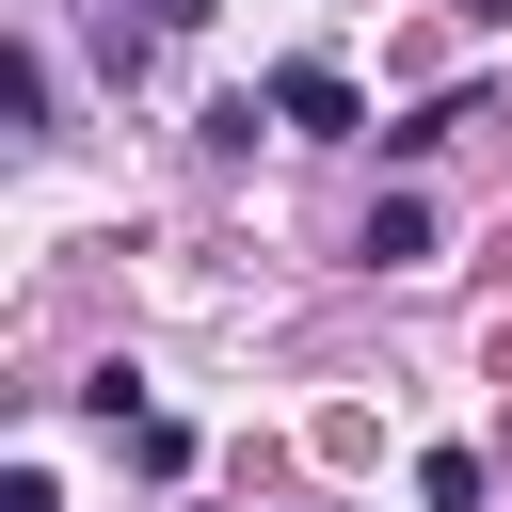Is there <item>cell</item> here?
<instances>
[{
    "mask_svg": "<svg viewBox=\"0 0 512 512\" xmlns=\"http://www.w3.org/2000/svg\"><path fill=\"white\" fill-rule=\"evenodd\" d=\"M208 16H224V0H144V32H208Z\"/></svg>",
    "mask_w": 512,
    "mask_h": 512,
    "instance_id": "obj_3",
    "label": "cell"
},
{
    "mask_svg": "<svg viewBox=\"0 0 512 512\" xmlns=\"http://www.w3.org/2000/svg\"><path fill=\"white\" fill-rule=\"evenodd\" d=\"M352 256H368V272H416V256H432V208H416V192H384V208H368V240H352Z\"/></svg>",
    "mask_w": 512,
    "mask_h": 512,
    "instance_id": "obj_2",
    "label": "cell"
},
{
    "mask_svg": "<svg viewBox=\"0 0 512 512\" xmlns=\"http://www.w3.org/2000/svg\"><path fill=\"white\" fill-rule=\"evenodd\" d=\"M448 16H512V0H448Z\"/></svg>",
    "mask_w": 512,
    "mask_h": 512,
    "instance_id": "obj_4",
    "label": "cell"
},
{
    "mask_svg": "<svg viewBox=\"0 0 512 512\" xmlns=\"http://www.w3.org/2000/svg\"><path fill=\"white\" fill-rule=\"evenodd\" d=\"M272 128H320V144H336V128H368L352 64H320V48H304V64H272Z\"/></svg>",
    "mask_w": 512,
    "mask_h": 512,
    "instance_id": "obj_1",
    "label": "cell"
}]
</instances>
